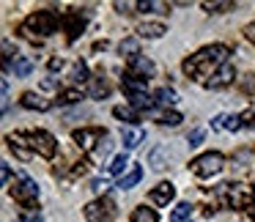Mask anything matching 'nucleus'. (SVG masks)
Here are the masks:
<instances>
[{
    "label": "nucleus",
    "mask_w": 255,
    "mask_h": 222,
    "mask_svg": "<svg viewBox=\"0 0 255 222\" xmlns=\"http://www.w3.org/2000/svg\"><path fill=\"white\" fill-rule=\"evenodd\" d=\"M22 107H28V110H39V112H47L52 107V99H41V96H36L33 91H28V94H22Z\"/></svg>",
    "instance_id": "13"
},
{
    "label": "nucleus",
    "mask_w": 255,
    "mask_h": 222,
    "mask_svg": "<svg viewBox=\"0 0 255 222\" xmlns=\"http://www.w3.org/2000/svg\"><path fill=\"white\" fill-rule=\"evenodd\" d=\"M11 195H14V200H17L19 206H25V209H39V206H36V198H39V187H36L33 178L22 176V178H19V181L11 187Z\"/></svg>",
    "instance_id": "6"
},
{
    "label": "nucleus",
    "mask_w": 255,
    "mask_h": 222,
    "mask_svg": "<svg viewBox=\"0 0 255 222\" xmlns=\"http://www.w3.org/2000/svg\"><path fill=\"white\" fill-rule=\"evenodd\" d=\"M140 178H143V167H137V165H134L132 170L127 173V176H121V178H118V187H121V189H132L134 184L140 181Z\"/></svg>",
    "instance_id": "20"
},
{
    "label": "nucleus",
    "mask_w": 255,
    "mask_h": 222,
    "mask_svg": "<svg viewBox=\"0 0 255 222\" xmlns=\"http://www.w3.org/2000/svg\"><path fill=\"white\" fill-rule=\"evenodd\" d=\"M242 115H217L214 121H211V129H228V132H236V129H242Z\"/></svg>",
    "instance_id": "14"
},
{
    "label": "nucleus",
    "mask_w": 255,
    "mask_h": 222,
    "mask_svg": "<svg viewBox=\"0 0 255 222\" xmlns=\"http://www.w3.org/2000/svg\"><path fill=\"white\" fill-rule=\"evenodd\" d=\"M118 52H121V55H127L129 61H132V58H137V55H140V44H137V39H124L121 44H118Z\"/></svg>",
    "instance_id": "24"
},
{
    "label": "nucleus",
    "mask_w": 255,
    "mask_h": 222,
    "mask_svg": "<svg viewBox=\"0 0 255 222\" xmlns=\"http://www.w3.org/2000/svg\"><path fill=\"white\" fill-rule=\"evenodd\" d=\"M72 80H74V83H91L85 61H77V63H74V69H72Z\"/></svg>",
    "instance_id": "29"
},
{
    "label": "nucleus",
    "mask_w": 255,
    "mask_h": 222,
    "mask_svg": "<svg viewBox=\"0 0 255 222\" xmlns=\"http://www.w3.org/2000/svg\"><path fill=\"white\" fill-rule=\"evenodd\" d=\"M137 33L143 36V39H159V36L167 33V28L162 22H140L137 25Z\"/></svg>",
    "instance_id": "16"
},
{
    "label": "nucleus",
    "mask_w": 255,
    "mask_h": 222,
    "mask_svg": "<svg viewBox=\"0 0 255 222\" xmlns=\"http://www.w3.org/2000/svg\"><path fill=\"white\" fill-rule=\"evenodd\" d=\"M33 72V61H30V58H14V74H17V77H28V74Z\"/></svg>",
    "instance_id": "25"
},
{
    "label": "nucleus",
    "mask_w": 255,
    "mask_h": 222,
    "mask_svg": "<svg viewBox=\"0 0 255 222\" xmlns=\"http://www.w3.org/2000/svg\"><path fill=\"white\" fill-rule=\"evenodd\" d=\"M154 102H156V105H162V107H170V105H176V102H178V96H176V91H173V88H159L154 94Z\"/></svg>",
    "instance_id": "21"
},
{
    "label": "nucleus",
    "mask_w": 255,
    "mask_h": 222,
    "mask_svg": "<svg viewBox=\"0 0 255 222\" xmlns=\"http://www.w3.org/2000/svg\"><path fill=\"white\" fill-rule=\"evenodd\" d=\"M105 189H107V184L102 181V178H96V181H94V192H105Z\"/></svg>",
    "instance_id": "38"
},
{
    "label": "nucleus",
    "mask_w": 255,
    "mask_h": 222,
    "mask_svg": "<svg viewBox=\"0 0 255 222\" xmlns=\"http://www.w3.org/2000/svg\"><path fill=\"white\" fill-rule=\"evenodd\" d=\"M228 58H231V50H228L225 44L203 47V50H198L195 55H189L187 61H184V72H187L195 83L209 85L211 80L228 66Z\"/></svg>",
    "instance_id": "1"
},
{
    "label": "nucleus",
    "mask_w": 255,
    "mask_h": 222,
    "mask_svg": "<svg viewBox=\"0 0 255 222\" xmlns=\"http://www.w3.org/2000/svg\"><path fill=\"white\" fill-rule=\"evenodd\" d=\"M8 148H11L22 162H28L30 156H33V148H30V143H28V132H14V134H8Z\"/></svg>",
    "instance_id": "10"
},
{
    "label": "nucleus",
    "mask_w": 255,
    "mask_h": 222,
    "mask_svg": "<svg viewBox=\"0 0 255 222\" xmlns=\"http://www.w3.org/2000/svg\"><path fill=\"white\" fill-rule=\"evenodd\" d=\"M132 222H159V217H156L154 209H148V206H140V209L132 211Z\"/></svg>",
    "instance_id": "22"
},
{
    "label": "nucleus",
    "mask_w": 255,
    "mask_h": 222,
    "mask_svg": "<svg viewBox=\"0 0 255 222\" xmlns=\"http://www.w3.org/2000/svg\"><path fill=\"white\" fill-rule=\"evenodd\" d=\"M113 115H116L118 121H127V123H137L140 121V112L134 110V107H116Z\"/></svg>",
    "instance_id": "23"
},
{
    "label": "nucleus",
    "mask_w": 255,
    "mask_h": 222,
    "mask_svg": "<svg viewBox=\"0 0 255 222\" xmlns=\"http://www.w3.org/2000/svg\"><path fill=\"white\" fill-rule=\"evenodd\" d=\"M61 66H63L61 58H50V69H52V72H55V69H61Z\"/></svg>",
    "instance_id": "40"
},
{
    "label": "nucleus",
    "mask_w": 255,
    "mask_h": 222,
    "mask_svg": "<svg viewBox=\"0 0 255 222\" xmlns=\"http://www.w3.org/2000/svg\"><path fill=\"white\" fill-rule=\"evenodd\" d=\"M145 140V132L143 129H124V148H137L140 143Z\"/></svg>",
    "instance_id": "19"
},
{
    "label": "nucleus",
    "mask_w": 255,
    "mask_h": 222,
    "mask_svg": "<svg viewBox=\"0 0 255 222\" xmlns=\"http://www.w3.org/2000/svg\"><path fill=\"white\" fill-rule=\"evenodd\" d=\"M80 99H83V94H80L77 88H69V91H61V94H58V105H77Z\"/></svg>",
    "instance_id": "28"
},
{
    "label": "nucleus",
    "mask_w": 255,
    "mask_h": 222,
    "mask_svg": "<svg viewBox=\"0 0 255 222\" xmlns=\"http://www.w3.org/2000/svg\"><path fill=\"white\" fill-rule=\"evenodd\" d=\"M253 88H255V77L247 74V80H244V91H253Z\"/></svg>",
    "instance_id": "39"
},
{
    "label": "nucleus",
    "mask_w": 255,
    "mask_h": 222,
    "mask_svg": "<svg viewBox=\"0 0 255 222\" xmlns=\"http://www.w3.org/2000/svg\"><path fill=\"white\" fill-rule=\"evenodd\" d=\"M137 8H140V11H167L165 3H154V0H140Z\"/></svg>",
    "instance_id": "33"
},
{
    "label": "nucleus",
    "mask_w": 255,
    "mask_h": 222,
    "mask_svg": "<svg viewBox=\"0 0 255 222\" xmlns=\"http://www.w3.org/2000/svg\"><path fill=\"white\" fill-rule=\"evenodd\" d=\"M154 72H156L154 61H148L145 55H137V58H132V61H129V69H127V74H129V77H134V80H143V83H148V80L154 77Z\"/></svg>",
    "instance_id": "9"
},
{
    "label": "nucleus",
    "mask_w": 255,
    "mask_h": 222,
    "mask_svg": "<svg viewBox=\"0 0 255 222\" xmlns=\"http://www.w3.org/2000/svg\"><path fill=\"white\" fill-rule=\"evenodd\" d=\"M189 214H192V206H189V203H178L176 209H173V214H170V222H187Z\"/></svg>",
    "instance_id": "27"
},
{
    "label": "nucleus",
    "mask_w": 255,
    "mask_h": 222,
    "mask_svg": "<svg viewBox=\"0 0 255 222\" xmlns=\"http://www.w3.org/2000/svg\"><path fill=\"white\" fill-rule=\"evenodd\" d=\"M242 123H244V126H255V110H247V112H244V115H242Z\"/></svg>",
    "instance_id": "35"
},
{
    "label": "nucleus",
    "mask_w": 255,
    "mask_h": 222,
    "mask_svg": "<svg viewBox=\"0 0 255 222\" xmlns=\"http://www.w3.org/2000/svg\"><path fill=\"white\" fill-rule=\"evenodd\" d=\"M107 94H110V83H107V80L91 77V83H88V96L91 99H105Z\"/></svg>",
    "instance_id": "18"
},
{
    "label": "nucleus",
    "mask_w": 255,
    "mask_h": 222,
    "mask_svg": "<svg viewBox=\"0 0 255 222\" xmlns=\"http://www.w3.org/2000/svg\"><path fill=\"white\" fill-rule=\"evenodd\" d=\"M58 14L55 11H36V14H30L28 19H25L22 25H19V33L25 36V39H30V41H36V36H52L58 30Z\"/></svg>",
    "instance_id": "2"
},
{
    "label": "nucleus",
    "mask_w": 255,
    "mask_h": 222,
    "mask_svg": "<svg viewBox=\"0 0 255 222\" xmlns=\"http://www.w3.org/2000/svg\"><path fill=\"white\" fill-rule=\"evenodd\" d=\"M63 25H66L69 41H74L80 33H83V28H85V17H80L77 11H72V14H66V17H63Z\"/></svg>",
    "instance_id": "12"
},
{
    "label": "nucleus",
    "mask_w": 255,
    "mask_h": 222,
    "mask_svg": "<svg viewBox=\"0 0 255 222\" xmlns=\"http://www.w3.org/2000/svg\"><path fill=\"white\" fill-rule=\"evenodd\" d=\"M127 96H129V105H132L137 112H140V110H151V107L156 105L154 96H148L145 91H134V94H127Z\"/></svg>",
    "instance_id": "15"
},
{
    "label": "nucleus",
    "mask_w": 255,
    "mask_h": 222,
    "mask_svg": "<svg viewBox=\"0 0 255 222\" xmlns=\"http://www.w3.org/2000/svg\"><path fill=\"white\" fill-rule=\"evenodd\" d=\"M110 148H113V140H110V134H107V137H105V140H102V143H99V148H96V151H94V154H91V156H94V159H105V156L110 154Z\"/></svg>",
    "instance_id": "32"
},
{
    "label": "nucleus",
    "mask_w": 255,
    "mask_h": 222,
    "mask_svg": "<svg viewBox=\"0 0 255 222\" xmlns=\"http://www.w3.org/2000/svg\"><path fill=\"white\" fill-rule=\"evenodd\" d=\"M244 36H247L250 44H255V22H250L247 28H244Z\"/></svg>",
    "instance_id": "36"
},
{
    "label": "nucleus",
    "mask_w": 255,
    "mask_h": 222,
    "mask_svg": "<svg viewBox=\"0 0 255 222\" xmlns=\"http://www.w3.org/2000/svg\"><path fill=\"white\" fill-rule=\"evenodd\" d=\"M173 198H176V187H173L170 181H162L151 189V200H154L156 206H167Z\"/></svg>",
    "instance_id": "11"
},
{
    "label": "nucleus",
    "mask_w": 255,
    "mask_h": 222,
    "mask_svg": "<svg viewBox=\"0 0 255 222\" xmlns=\"http://www.w3.org/2000/svg\"><path fill=\"white\" fill-rule=\"evenodd\" d=\"M200 140H203V129H192L189 137H187V143L189 145H200Z\"/></svg>",
    "instance_id": "34"
},
{
    "label": "nucleus",
    "mask_w": 255,
    "mask_h": 222,
    "mask_svg": "<svg viewBox=\"0 0 255 222\" xmlns=\"http://www.w3.org/2000/svg\"><path fill=\"white\" fill-rule=\"evenodd\" d=\"M28 143H30V148H33V154L44 156V159H52V156H55V151H58L55 137H52L50 132H44V129L28 132Z\"/></svg>",
    "instance_id": "7"
},
{
    "label": "nucleus",
    "mask_w": 255,
    "mask_h": 222,
    "mask_svg": "<svg viewBox=\"0 0 255 222\" xmlns=\"http://www.w3.org/2000/svg\"><path fill=\"white\" fill-rule=\"evenodd\" d=\"M233 80H236V72H233V66L228 63V66L222 69V72L217 74V77L206 85V88H228V85H233Z\"/></svg>",
    "instance_id": "17"
},
{
    "label": "nucleus",
    "mask_w": 255,
    "mask_h": 222,
    "mask_svg": "<svg viewBox=\"0 0 255 222\" xmlns=\"http://www.w3.org/2000/svg\"><path fill=\"white\" fill-rule=\"evenodd\" d=\"M0 173H3V187H8V184H11V170H8V165H0Z\"/></svg>",
    "instance_id": "37"
},
{
    "label": "nucleus",
    "mask_w": 255,
    "mask_h": 222,
    "mask_svg": "<svg viewBox=\"0 0 255 222\" xmlns=\"http://www.w3.org/2000/svg\"><path fill=\"white\" fill-rule=\"evenodd\" d=\"M156 121H159L162 126H178V123H181L184 118L178 115V112H173V110H165V112H162L159 118H156Z\"/></svg>",
    "instance_id": "31"
},
{
    "label": "nucleus",
    "mask_w": 255,
    "mask_h": 222,
    "mask_svg": "<svg viewBox=\"0 0 255 222\" xmlns=\"http://www.w3.org/2000/svg\"><path fill=\"white\" fill-rule=\"evenodd\" d=\"M200 6H203L209 14H222V11H231L233 3H231V0H222V3H217V0H214V3H209V0H206V3H200Z\"/></svg>",
    "instance_id": "30"
},
{
    "label": "nucleus",
    "mask_w": 255,
    "mask_h": 222,
    "mask_svg": "<svg viewBox=\"0 0 255 222\" xmlns=\"http://www.w3.org/2000/svg\"><path fill=\"white\" fill-rule=\"evenodd\" d=\"M217 200H220L225 209H247V206H253L255 200V192L253 187H247V184H220L217 187Z\"/></svg>",
    "instance_id": "3"
},
{
    "label": "nucleus",
    "mask_w": 255,
    "mask_h": 222,
    "mask_svg": "<svg viewBox=\"0 0 255 222\" xmlns=\"http://www.w3.org/2000/svg\"><path fill=\"white\" fill-rule=\"evenodd\" d=\"M250 214H253V220H255V209H253V211H250Z\"/></svg>",
    "instance_id": "41"
},
{
    "label": "nucleus",
    "mask_w": 255,
    "mask_h": 222,
    "mask_svg": "<svg viewBox=\"0 0 255 222\" xmlns=\"http://www.w3.org/2000/svg\"><path fill=\"white\" fill-rule=\"evenodd\" d=\"M83 214H85L88 222H113L116 214H118V209H116V200L113 198H99V200H94V203L85 206Z\"/></svg>",
    "instance_id": "5"
},
{
    "label": "nucleus",
    "mask_w": 255,
    "mask_h": 222,
    "mask_svg": "<svg viewBox=\"0 0 255 222\" xmlns=\"http://www.w3.org/2000/svg\"><path fill=\"white\" fill-rule=\"evenodd\" d=\"M105 137H107V132L99 129V126H88V129H77V132H74V143H77L83 151H88V154H94Z\"/></svg>",
    "instance_id": "8"
},
{
    "label": "nucleus",
    "mask_w": 255,
    "mask_h": 222,
    "mask_svg": "<svg viewBox=\"0 0 255 222\" xmlns=\"http://www.w3.org/2000/svg\"><path fill=\"white\" fill-rule=\"evenodd\" d=\"M222 167H225V156L217 154V151H206V154L195 156V159L189 162V170L198 178H211V176H217Z\"/></svg>",
    "instance_id": "4"
},
{
    "label": "nucleus",
    "mask_w": 255,
    "mask_h": 222,
    "mask_svg": "<svg viewBox=\"0 0 255 222\" xmlns=\"http://www.w3.org/2000/svg\"><path fill=\"white\" fill-rule=\"evenodd\" d=\"M127 165H129V156L127 154H118L116 159L107 165V173H110V176H121V173L127 170Z\"/></svg>",
    "instance_id": "26"
}]
</instances>
